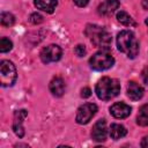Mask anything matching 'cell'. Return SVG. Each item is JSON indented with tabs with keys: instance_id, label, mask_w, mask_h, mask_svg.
Returning <instances> with one entry per match:
<instances>
[{
	"instance_id": "5",
	"label": "cell",
	"mask_w": 148,
	"mask_h": 148,
	"mask_svg": "<svg viewBox=\"0 0 148 148\" xmlns=\"http://www.w3.org/2000/svg\"><path fill=\"white\" fill-rule=\"evenodd\" d=\"M17 77L15 65L9 60H1L0 62V83L2 87H12Z\"/></svg>"
},
{
	"instance_id": "8",
	"label": "cell",
	"mask_w": 148,
	"mask_h": 148,
	"mask_svg": "<svg viewBox=\"0 0 148 148\" xmlns=\"http://www.w3.org/2000/svg\"><path fill=\"white\" fill-rule=\"evenodd\" d=\"M106 135H108V128H106L105 119L97 120L95 123V125L92 126V131H91L92 140H95L97 142H102V141L106 140Z\"/></svg>"
},
{
	"instance_id": "1",
	"label": "cell",
	"mask_w": 148,
	"mask_h": 148,
	"mask_svg": "<svg viewBox=\"0 0 148 148\" xmlns=\"http://www.w3.org/2000/svg\"><path fill=\"white\" fill-rule=\"evenodd\" d=\"M117 47L128 58H135L139 53V43L134 34L130 30H123L117 36Z\"/></svg>"
},
{
	"instance_id": "18",
	"label": "cell",
	"mask_w": 148,
	"mask_h": 148,
	"mask_svg": "<svg viewBox=\"0 0 148 148\" xmlns=\"http://www.w3.org/2000/svg\"><path fill=\"white\" fill-rule=\"evenodd\" d=\"M0 21H1V24L5 25V27H10L14 24L15 22V17L13 14L8 13V12H2L1 13V17H0Z\"/></svg>"
},
{
	"instance_id": "3",
	"label": "cell",
	"mask_w": 148,
	"mask_h": 148,
	"mask_svg": "<svg viewBox=\"0 0 148 148\" xmlns=\"http://www.w3.org/2000/svg\"><path fill=\"white\" fill-rule=\"evenodd\" d=\"M86 35L90 38L91 43L97 46L101 47L102 50H109L110 45H111V35L103 28L96 24H88L86 28Z\"/></svg>"
},
{
	"instance_id": "23",
	"label": "cell",
	"mask_w": 148,
	"mask_h": 148,
	"mask_svg": "<svg viewBox=\"0 0 148 148\" xmlns=\"http://www.w3.org/2000/svg\"><path fill=\"white\" fill-rule=\"evenodd\" d=\"M74 2H75V5L79 6V7H84V6L88 5L89 0H74Z\"/></svg>"
},
{
	"instance_id": "22",
	"label": "cell",
	"mask_w": 148,
	"mask_h": 148,
	"mask_svg": "<svg viewBox=\"0 0 148 148\" xmlns=\"http://www.w3.org/2000/svg\"><path fill=\"white\" fill-rule=\"evenodd\" d=\"M81 96H82L83 98H87V97L91 96V90H90V88L84 87V88L81 90Z\"/></svg>"
},
{
	"instance_id": "4",
	"label": "cell",
	"mask_w": 148,
	"mask_h": 148,
	"mask_svg": "<svg viewBox=\"0 0 148 148\" xmlns=\"http://www.w3.org/2000/svg\"><path fill=\"white\" fill-rule=\"evenodd\" d=\"M114 58L108 50H102L97 53H95L89 59V65L95 71H105L113 66Z\"/></svg>"
},
{
	"instance_id": "9",
	"label": "cell",
	"mask_w": 148,
	"mask_h": 148,
	"mask_svg": "<svg viewBox=\"0 0 148 148\" xmlns=\"http://www.w3.org/2000/svg\"><path fill=\"white\" fill-rule=\"evenodd\" d=\"M131 106L127 105L126 103H123V102H118V103H114L111 108H110V113L114 117V118H118V119H123V118H126L131 114Z\"/></svg>"
},
{
	"instance_id": "15",
	"label": "cell",
	"mask_w": 148,
	"mask_h": 148,
	"mask_svg": "<svg viewBox=\"0 0 148 148\" xmlns=\"http://www.w3.org/2000/svg\"><path fill=\"white\" fill-rule=\"evenodd\" d=\"M127 130L125 128V126L120 125V124H112L110 126V136L113 140H118L121 139L126 135Z\"/></svg>"
},
{
	"instance_id": "10",
	"label": "cell",
	"mask_w": 148,
	"mask_h": 148,
	"mask_svg": "<svg viewBox=\"0 0 148 148\" xmlns=\"http://www.w3.org/2000/svg\"><path fill=\"white\" fill-rule=\"evenodd\" d=\"M28 116V112L25 110H17L14 114V121H13V130L15 134L18 138H23L24 135V128H23V119Z\"/></svg>"
},
{
	"instance_id": "16",
	"label": "cell",
	"mask_w": 148,
	"mask_h": 148,
	"mask_svg": "<svg viewBox=\"0 0 148 148\" xmlns=\"http://www.w3.org/2000/svg\"><path fill=\"white\" fill-rule=\"evenodd\" d=\"M136 123L140 126H148V104H143L140 106Z\"/></svg>"
},
{
	"instance_id": "11",
	"label": "cell",
	"mask_w": 148,
	"mask_h": 148,
	"mask_svg": "<svg viewBox=\"0 0 148 148\" xmlns=\"http://www.w3.org/2000/svg\"><path fill=\"white\" fill-rule=\"evenodd\" d=\"M119 6H120V3L118 0H105L98 6L97 12L99 15H104V16L111 15L112 13L116 12V9L119 8Z\"/></svg>"
},
{
	"instance_id": "24",
	"label": "cell",
	"mask_w": 148,
	"mask_h": 148,
	"mask_svg": "<svg viewBox=\"0 0 148 148\" xmlns=\"http://www.w3.org/2000/svg\"><path fill=\"white\" fill-rule=\"evenodd\" d=\"M141 147L142 148H148V135H146L142 141H141Z\"/></svg>"
},
{
	"instance_id": "17",
	"label": "cell",
	"mask_w": 148,
	"mask_h": 148,
	"mask_svg": "<svg viewBox=\"0 0 148 148\" xmlns=\"http://www.w3.org/2000/svg\"><path fill=\"white\" fill-rule=\"evenodd\" d=\"M117 20H118V22H120L121 24H124L126 27H134L135 25V21L132 18V16L128 15L124 10H120L117 13Z\"/></svg>"
},
{
	"instance_id": "6",
	"label": "cell",
	"mask_w": 148,
	"mask_h": 148,
	"mask_svg": "<svg viewBox=\"0 0 148 148\" xmlns=\"http://www.w3.org/2000/svg\"><path fill=\"white\" fill-rule=\"evenodd\" d=\"M97 112V105L94 103H84L77 109L75 120L80 125L88 124Z\"/></svg>"
},
{
	"instance_id": "12",
	"label": "cell",
	"mask_w": 148,
	"mask_h": 148,
	"mask_svg": "<svg viewBox=\"0 0 148 148\" xmlns=\"http://www.w3.org/2000/svg\"><path fill=\"white\" fill-rule=\"evenodd\" d=\"M49 88H50V91L52 92V95H54L57 97H61L64 95V92H65L66 86H65L64 80L60 76H54L51 80Z\"/></svg>"
},
{
	"instance_id": "21",
	"label": "cell",
	"mask_w": 148,
	"mask_h": 148,
	"mask_svg": "<svg viewBox=\"0 0 148 148\" xmlns=\"http://www.w3.org/2000/svg\"><path fill=\"white\" fill-rule=\"evenodd\" d=\"M29 20L32 23H40L43 21V16L40 14H38V13H34V14L30 15V18Z\"/></svg>"
},
{
	"instance_id": "2",
	"label": "cell",
	"mask_w": 148,
	"mask_h": 148,
	"mask_svg": "<svg viewBox=\"0 0 148 148\" xmlns=\"http://www.w3.org/2000/svg\"><path fill=\"white\" fill-rule=\"evenodd\" d=\"M95 92L99 99L109 101L120 92V84L116 79L104 76L96 83Z\"/></svg>"
},
{
	"instance_id": "25",
	"label": "cell",
	"mask_w": 148,
	"mask_h": 148,
	"mask_svg": "<svg viewBox=\"0 0 148 148\" xmlns=\"http://www.w3.org/2000/svg\"><path fill=\"white\" fill-rule=\"evenodd\" d=\"M146 25H147V27H148V17H147V18H146Z\"/></svg>"
},
{
	"instance_id": "20",
	"label": "cell",
	"mask_w": 148,
	"mask_h": 148,
	"mask_svg": "<svg viewBox=\"0 0 148 148\" xmlns=\"http://www.w3.org/2000/svg\"><path fill=\"white\" fill-rule=\"evenodd\" d=\"M74 52L76 53L77 57H83L86 54V47H84V45H81V44L76 45L75 49H74Z\"/></svg>"
},
{
	"instance_id": "19",
	"label": "cell",
	"mask_w": 148,
	"mask_h": 148,
	"mask_svg": "<svg viewBox=\"0 0 148 148\" xmlns=\"http://www.w3.org/2000/svg\"><path fill=\"white\" fill-rule=\"evenodd\" d=\"M12 47H13V43L10 39H8L6 37H2L0 39V52H2V53L8 52L12 50Z\"/></svg>"
},
{
	"instance_id": "13",
	"label": "cell",
	"mask_w": 148,
	"mask_h": 148,
	"mask_svg": "<svg viewBox=\"0 0 148 148\" xmlns=\"http://www.w3.org/2000/svg\"><path fill=\"white\" fill-rule=\"evenodd\" d=\"M127 96L132 101H139L143 96V88L135 81H130L127 84Z\"/></svg>"
},
{
	"instance_id": "7",
	"label": "cell",
	"mask_w": 148,
	"mask_h": 148,
	"mask_svg": "<svg viewBox=\"0 0 148 148\" xmlns=\"http://www.w3.org/2000/svg\"><path fill=\"white\" fill-rule=\"evenodd\" d=\"M61 54H62V51H61L60 46H58L56 44H50L42 49L39 57L44 64H50V62L58 61L61 58Z\"/></svg>"
},
{
	"instance_id": "14",
	"label": "cell",
	"mask_w": 148,
	"mask_h": 148,
	"mask_svg": "<svg viewBox=\"0 0 148 148\" xmlns=\"http://www.w3.org/2000/svg\"><path fill=\"white\" fill-rule=\"evenodd\" d=\"M58 5V0H35V6L37 9H40L46 13H53Z\"/></svg>"
}]
</instances>
